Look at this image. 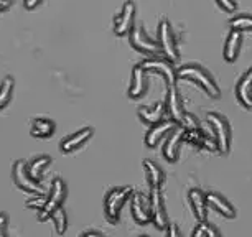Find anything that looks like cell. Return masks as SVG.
Listing matches in <instances>:
<instances>
[{
  "instance_id": "30bf717a",
  "label": "cell",
  "mask_w": 252,
  "mask_h": 237,
  "mask_svg": "<svg viewBox=\"0 0 252 237\" xmlns=\"http://www.w3.org/2000/svg\"><path fill=\"white\" fill-rule=\"evenodd\" d=\"M150 214H152V222H154L158 229H166V227H168V216H166V211H165L160 188L150 189Z\"/></svg>"
},
{
  "instance_id": "ba28073f",
  "label": "cell",
  "mask_w": 252,
  "mask_h": 237,
  "mask_svg": "<svg viewBox=\"0 0 252 237\" xmlns=\"http://www.w3.org/2000/svg\"><path fill=\"white\" fill-rule=\"evenodd\" d=\"M139 64L147 71H155V73H160L165 78L166 86H175V83H177L178 74H177V71H175V68L172 66V61H170V59H160V58H155V56H150L149 59H144Z\"/></svg>"
},
{
  "instance_id": "7c38bea8",
  "label": "cell",
  "mask_w": 252,
  "mask_h": 237,
  "mask_svg": "<svg viewBox=\"0 0 252 237\" xmlns=\"http://www.w3.org/2000/svg\"><path fill=\"white\" fill-rule=\"evenodd\" d=\"M134 18H135V5L132 2H126L122 7V12L114 18V33L117 36L127 35L134 28Z\"/></svg>"
},
{
  "instance_id": "83f0119b",
  "label": "cell",
  "mask_w": 252,
  "mask_h": 237,
  "mask_svg": "<svg viewBox=\"0 0 252 237\" xmlns=\"http://www.w3.org/2000/svg\"><path fill=\"white\" fill-rule=\"evenodd\" d=\"M191 236L193 237H218L220 232H218L211 224H206L204 221H201V224H198L196 229H193Z\"/></svg>"
},
{
  "instance_id": "5bb4252c",
  "label": "cell",
  "mask_w": 252,
  "mask_h": 237,
  "mask_svg": "<svg viewBox=\"0 0 252 237\" xmlns=\"http://www.w3.org/2000/svg\"><path fill=\"white\" fill-rule=\"evenodd\" d=\"M175 124H177L175 120H160V122H157V124L150 125V129L145 135V145L150 147V148L157 147L175 129Z\"/></svg>"
},
{
  "instance_id": "277c9868",
  "label": "cell",
  "mask_w": 252,
  "mask_h": 237,
  "mask_svg": "<svg viewBox=\"0 0 252 237\" xmlns=\"http://www.w3.org/2000/svg\"><path fill=\"white\" fill-rule=\"evenodd\" d=\"M208 124L213 127L215 130V140H216V147L221 153H227L231 148V129L229 124L221 114L216 112H209L208 116Z\"/></svg>"
},
{
  "instance_id": "8fae6325",
  "label": "cell",
  "mask_w": 252,
  "mask_h": 237,
  "mask_svg": "<svg viewBox=\"0 0 252 237\" xmlns=\"http://www.w3.org/2000/svg\"><path fill=\"white\" fill-rule=\"evenodd\" d=\"M187 137V129L182 127H175V129L170 132L168 135L165 137V144H163V155L168 162H177L178 155H180V147H182V142Z\"/></svg>"
},
{
  "instance_id": "2e32d148",
  "label": "cell",
  "mask_w": 252,
  "mask_h": 237,
  "mask_svg": "<svg viewBox=\"0 0 252 237\" xmlns=\"http://www.w3.org/2000/svg\"><path fill=\"white\" fill-rule=\"evenodd\" d=\"M93 134H94V130L91 129V127H84V129H81L78 132H74V134L68 135L64 140H61L60 150L63 151V153H69V151L83 147L89 139H91Z\"/></svg>"
},
{
  "instance_id": "7a4b0ae2",
  "label": "cell",
  "mask_w": 252,
  "mask_h": 237,
  "mask_svg": "<svg viewBox=\"0 0 252 237\" xmlns=\"http://www.w3.org/2000/svg\"><path fill=\"white\" fill-rule=\"evenodd\" d=\"M132 196V188H114L106 194V200H104V212H106V217L111 222L119 221V216H121V211L124 205L129 201V198Z\"/></svg>"
},
{
  "instance_id": "6da1fadb",
  "label": "cell",
  "mask_w": 252,
  "mask_h": 237,
  "mask_svg": "<svg viewBox=\"0 0 252 237\" xmlns=\"http://www.w3.org/2000/svg\"><path fill=\"white\" fill-rule=\"evenodd\" d=\"M177 74H178V78H183V79H187V81L196 83L209 97H220L221 96L220 88H218L216 81L213 79V76L209 74L208 71H204L201 66L187 64V66H183V68H180L177 71Z\"/></svg>"
},
{
  "instance_id": "836d02e7",
  "label": "cell",
  "mask_w": 252,
  "mask_h": 237,
  "mask_svg": "<svg viewBox=\"0 0 252 237\" xmlns=\"http://www.w3.org/2000/svg\"><path fill=\"white\" fill-rule=\"evenodd\" d=\"M166 236H168V237H178V236H180L178 227L175 226V224H170V226H168V229H166Z\"/></svg>"
},
{
  "instance_id": "d6986e66",
  "label": "cell",
  "mask_w": 252,
  "mask_h": 237,
  "mask_svg": "<svg viewBox=\"0 0 252 237\" xmlns=\"http://www.w3.org/2000/svg\"><path fill=\"white\" fill-rule=\"evenodd\" d=\"M188 198H189V205H191L194 217H196L199 222L206 219V216H208L206 194H204L201 189H191L188 194Z\"/></svg>"
},
{
  "instance_id": "ac0fdd59",
  "label": "cell",
  "mask_w": 252,
  "mask_h": 237,
  "mask_svg": "<svg viewBox=\"0 0 252 237\" xmlns=\"http://www.w3.org/2000/svg\"><path fill=\"white\" fill-rule=\"evenodd\" d=\"M206 203H208V207H211V209L218 211L220 214H222L227 219H232V217H236V211L234 207L231 206V203L226 200V198H222L221 194H216V193H208L206 194Z\"/></svg>"
},
{
  "instance_id": "52a82bcc",
  "label": "cell",
  "mask_w": 252,
  "mask_h": 237,
  "mask_svg": "<svg viewBox=\"0 0 252 237\" xmlns=\"http://www.w3.org/2000/svg\"><path fill=\"white\" fill-rule=\"evenodd\" d=\"M158 45H160L161 53L165 55L166 59H170L172 63L178 61V58H180L178 46H177V41H175L172 27H170V23L166 20L161 22L158 27Z\"/></svg>"
},
{
  "instance_id": "cb8c5ba5",
  "label": "cell",
  "mask_w": 252,
  "mask_h": 237,
  "mask_svg": "<svg viewBox=\"0 0 252 237\" xmlns=\"http://www.w3.org/2000/svg\"><path fill=\"white\" fill-rule=\"evenodd\" d=\"M144 170H145V177H147V181L150 184V188H160L165 179V175L158 165L150 162V160H145Z\"/></svg>"
},
{
  "instance_id": "e575fe53",
  "label": "cell",
  "mask_w": 252,
  "mask_h": 237,
  "mask_svg": "<svg viewBox=\"0 0 252 237\" xmlns=\"http://www.w3.org/2000/svg\"><path fill=\"white\" fill-rule=\"evenodd\" d=\"M81 236H99V237H101V236H104V232H102V231H94V229H88V231H84V232H83V234H81Z\"/></svg>"
},
{
  "instance_id": "8992f818",
  "label": "cell",
  "mask_w": 252,
  "mask_h": 237,
  "mask_svg": "<svg viewBox=\"0 0 252 237\" xmlns=\"http://www.w3.org/2000/svg\"><path fill=\"white\" fill-rule=\"evenodd\" d=\"M130 45L137 51L149 56H157L161 53L158 40H152L142 28V25H134V28L130 30Z\"/></svg>"
},
{
  "instance_id": "3957f363",
  "label": "cell",
  "mask_w": 252,
  "mask_h": 237,
  "mask_svg": "<svg viewBox=\"0 0 252 237\" xmlns=\"http://www.w3.org/2000/svg\"><path fill=\"white\" fill-rule=\"evenodd\" d=\"M64 198H66V184H64L63 179L55 178L53 183H51V189H50L48 198H46L45 206L38 211V219H40V221L50 219L51 214H53L58 207H61Z\"/></svg>"
},
{
  "instance_id": "ffe728a7",
  "label": "cell",
  "mask_w": 252,
  "mask_h": 237,
  "mask_svg": "<svg viewBox=\"0 0 252 237\" xmlns=\"http://www.w3.org/2000/svg\"><path fill=\"white\" fill-rule=\"evenodd\" d=\"M241 45H242V31L231 30V33L226 38V43H224V59L229 61V63L236 61L237 56H239Z\"/></svg>"
},
{
  "instance_id": "d590c367",
  "label": "cell",
  "mask_w": 252,
  "mask_h": 237,
  "mask_svg": "<svg viewBox=\"0 0 252 237\" xmlns=\"http://www.w3.org/2000/svg\"><path fill=\"white\" fill-rule=\"evenodd\" d=\"M10 5H12V0H0V12L7 10Z\"/></svg>"
},
{
  "instance_id": "5b68a950",
  "label": "cell",
  "mask_w": 252,
  "mask_h": 237,
  "mask_svg": "<svg viewBox=\"0 0 252 237\" xmlns=\"http://www.w3.org/2000/svg\"><path fill=\"white\" fill-rule=\"evenodd\" d=\"M12 178H13V183H15L20 189H23V191L32 193V194H43L45 193L40 181L28 173L27 163L22 162V160H18V162H15V165H13Z\"/></svg>"
},
{
  "instance_id": "4fadbf2b",
  "label": "cell",
  "mask_w": 252,
  "mask_h": 237,
  "mask_svg": "<svg viewBox=\"0 0 252 237\" xmlns=\"http://www.w3.org/2000/svg\"><path fill=\"white\" fill-rule=\"evenodd\" d=\"M149 89V71L142 68L140 64H137L132 69V78H130V86H129V96L130 97H142Z\"/></svg>"
},
{
  "instance_id": "d4e9b609",
  "label": "cell",
  "mask_w": 252,
  "mask_h": 237,
  "mask_svg": "<svg viewBox=\"0 0 252 237\" xmlns=\"http://www.w3.org/2000/svg\"><path fill=\"white\" fill-rule=\"evenodd\" d=\"M12 91H13V79L10 76H7L5 79L0 84V111L3 107H7V104L12 99Z\"/></svg>"
},
{
  "instance_id": "1f68e13d",
  "label": "cell",
  "mask_w": 252,
  "mask_h": 237,
  "mask_svg": "<svg viewBox=\"0 0 252 237\" xmlns=\"http://www.w3.org/2000/svg\"><path fill=\"white\" fill-rule=\"evenodd\" d=\"M7 229H8V219L5 214H0V237L7 236Z\"/></svg>"
},
{
  "instance_id": "7402d4cb",
  "label": "cell",
  "mask_w": 252,
  "mask_h": 237,
  "mask_svg": "<svg viewBox=\"0 0 252 237\" xmlns=\"http://www.w3.org/2000/svg\"><path fill=\"white\" fill-rule=\"evenodd\" d=\"M55 134V122L46 117H35L32 120V135L38 139H48Z\"/></svg>"
},
{
  "instance_id": "603a6c76",
  "label": "cell",
  "mask_w": 252,
  "mask_h": 237,
  "mask_svg": "<svg viewBox=\"0 0 252 237\" xmlns=\"http://www.w3.org/2000/svg\"><path fill=\"white\" fill-rule=\"evenodd\" d=\"M51 165V158L46 155H40V156H33L30 162L27 163V168H28V173L32 175L33 178L40 181L41 177L45 175V170L48 168Z\"/></svg>"
},
{
  "instance_id": "d6a6232c",
  "label": "cell",
  "mask_w": 252,
  "mask_h": 237,
  "mask_svg": "<svg viewBox=\"0 0 252 237\" xmlns=\"http://www.w3.org/2000/svg\"><path fill=\"white\" fill-rule=\"evenodd\" d=\"M41 2H43V0H23V5H25V8H28V10H33V8H36Z\"/></svg>"
},
{
  "instance_id": "484cf974",
  "label": "cell",
  "mask_w": 252,
  "mask_h": 237,
  "mask_svg": "<svg viewBox=\"0 0 252 237\" xmlns=\"http://www.w3.org/2000/svg\"><path fill=\"white\" fill-rule=\"evenodd\" d=\"M229 27L232 30H239V31H249L252 30V17L251 15H239L229 20Z\"/></svg>"
},
{
  "instance_id": "44dd1931",
  "label": "cell",
  "mask_w": 252,
  "mask_h": 237,
  "mask_svg": "<svg viewBox=\"0 0 252 237\" xmlns=\"http://www.w3.org/2000/svg\"><path fill=\"white\" fill-rule=\"evenodd\" d=\"M165 112H166L165 104L157 102V104H154V106L140 107L139 109V117L142 118V122H145V124L154 125V124H157V122L163 120Z\"/></svg>"
},
{
  "instance_id": "4dcf8cb0",
  "label": "cell",
  "mask_w": 252,
  "mask_h": 237,
  "mask_svg": "<svg viewBox=\"0 0 252 237\" xmlns=\"http://www.w3.org/2000/svg\"><path fill=\"white\" fill-rule=\"evenodd\" d=\"M216 3L222 8V10H226V12H234L236 8H237L236 0H216Z\"/></svg>"
},
{
  "instance_id": "9c48e42d",
  "label": "cell",
  "mask_w": 252,
  "mask_h": 237,
  "mask_svg": "<svg viewBox=\"0 0 252 237\" xmlns=\"http://www.w3.org/2000/svg\"><path fill=\"white\" fill-rule=\"evenodd\" d=\"M130 211L132 217L135 219L137 224H149L152 222L150 214V196L147 198L144 193H132L130 196Z\"/></svg>"
},
{
  "instance_id": "f1b7e54d",
  "label": "cell",
  "mask_w": 252,
  "mask_h": 237,
  "mask_svg": "<svg viewBox=\"0 0 252 237\" xmlns=\"http://www.w3.org/2000/svg\"><path fill=\"white\" fill-rule=\"evenodd\" d=\"M46 198H48V196H45V193H43V194H35V198H32V200H28V201H27V207H28V209L40 211L41 207L45 206Z\"/></svg>"
},
{
  "instance_id": "4316f807",
  "label": "cell",
  "mask_w": 252,
  "mask_h": 237,
  "mask_svg": "<svg viewBox=\"0 0 252 237\" xmlns=\"http://www.w3.org/2000/svg\"><path fill=\"white\" fill-rule=\"evenodd\" d=\"M51 221L55 222L56 232H58V234H64L66 227H68V217H66V212L63 207H58V209L51 214Z\"/></svg>"
},
{
  "instance_id": "f546056e",
  "label": "cell",
  "mask_w": 252,
  "mask_h": 237,
  "mask_svg": "<svg viewBox=\"0 0 252 237\" xmlns=\"http://www.w3.org/2000/svg\"><path fill=\"white\" fill-rule=\"evenodd\" d=\"M182 125L185 127L187 130H196L198 129V122H196V117H193L191 114H185L183 117V122Z\"/></svg>"
},
{
  "instance_id": "e0dca14e",
  "label": "cell",
  "mask_w": 252,
  "mask_h": 237,
  "mask_svg": "<svg viewBox=\"0 0 252 237\" xmlns=\"http://www.w3.org/2000/svg\"><path fill=\"white\" fill-rule=\"evenodd\" d=\"M236 96L244 107H252V69L239 79L236 86Z\"/></svg>"
},
{
  "instance_id": "9a60e30c",
  "label": "cell",
  "mask_w": 252,
  "mask_h": 237,
  "mask_svg": "<svg viewBox=\"0 0 252 237\" xmlns=\"http://www.w3.org/2000/svg\"><path fill=\"white\" fill-rule=\"evenodd\" d=\"M165 109H166V114H168L172 120H175L177 124H182L183 117H185V111H183V106H182V99H180L178 91L175 86H168L166 99H165Z\"/></svg>"
}]
</instances>
